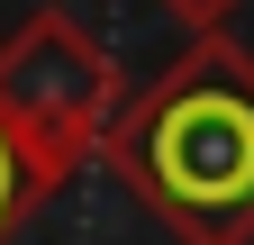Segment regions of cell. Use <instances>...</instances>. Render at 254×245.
Segmentation results:
<instances>
[{"mask_svg": "<svg viewBox=\"0 0 254 245\" xmlns=\"http://www.w3.org/2000/svg\"><path fill=\"white\" fill-rule=\"evenodd\" d=\"M37 200H46V182L27 173V155H18V136L0 127V245L18 236V218H27V209H37Z\"/></svg>", "mask_w": 254, "mask_h": 245, "instance_id": "3", "label": "cell"}, {"mask_svg": "<svg viewBox=\"0 0 254 245\" xmlns=\"http://www.w3.org/2000/svg\"><path fill=\"white\" fill-rule=\"evenodd\" d=\"M182 245H254V55L200 27L91 145Z\"/></svg>", "mask_w": 254, "mask_h": 245, "instance_id": "1", "label": "cell"}, {"mask_svg": "<svg viewBox=\"0 0 254 245\" xmlns=\"http://www.w3.org/2000/svg\"><path fill=\"white\" fill-rule=\"evenodd\" d=\"M109 109H118V64L64 9H37L27 27L0 37V127L18 136V155L46 191H64L91 164Z\"/></svg>", "mask_w": 254, "mask_h": 245, "instance_id": "2", "label": "cell"}, {"mask_svg": "<svg viewBox=\"0 0 254 245\" xmlns=\"http://www.w3.org/2000/svg\"><path fill=\"white\" fill-rule=\"evenodd\" d=\"M164 9H173V18H190V27H218L236 0H164Z\"/></svg>", "mask_w": 254, "mask_h": 245, "instance_id": "4", "label": "cell"}]
</instances>
